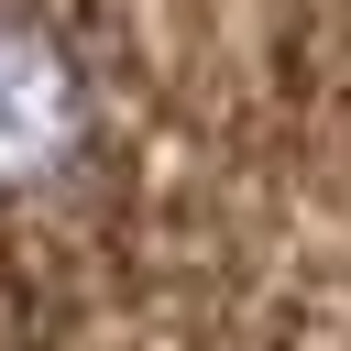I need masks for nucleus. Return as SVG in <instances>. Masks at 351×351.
Returning <instances> with one entry per match:
<instances>
[{
    "instance_id": "obj_1",
    "label": "nucleus",
    "mask_w": 351,
    "mask_h": 351,
    "mask_svg": "<svg viewBox=\"0 0 351 351\" xmlns=\"http://www.w3.org/2000/svg\"><path fill=\"white\" fill-rule=\"evenodd\" d=\"M77 143H88V77L66 33H44L33 11H0V197L66 176Z\"/></svg>"
}]
</instances>
